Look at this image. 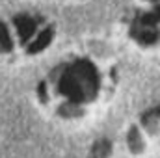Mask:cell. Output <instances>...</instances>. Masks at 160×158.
<instances>
[{
  "label": "cell",
  "mask_w": 160,
  "mask_h": 158,
  "mask_svg": "<svg viewBox=\"0 0 160 158\" xmlns=\"http://www.w3.org/2000/svg\"><path fill=\"white\" fill-rule=\"evenodd\" d=\"M58 89L75 104L93 101L99 91V73L95 65L88 60H77L67 65L62 71Z\"/></svg>",
  "instance_id": "6da1fadb"
},
{
  "label": "cell",
  "mask_w": 160,
  "mask_h": 158,
  "mask_svg": "<svg viewBox=\"0 0 160 158\" xmlns=\"http://www.w3.org/2000/svg\"><path fill=\"white\" fill-rule=\"evenodd\" d=\"M132 37L143 45H155L158 41V7L145 15H140L130 30Z\"/></svg>",
  "instance_id": "7a4b0ae2"
},
{
  "label": "cell",
  "mask_w": 160,
  "mask_h": 158,
  "mask_svg": "<svg viewBox=\"0 0 160 158\" xmlns=\"http://www.w3.org/2000/svg\"><path fill=\"white\" fill-rule=\"evenodd\" d=\"M13 22H15V26H17V32H19L21 43L26 45V43L30 41V37L34 36L36 28H38V21L32 19L30 15H17V17L13 19Z\"/></svg>",
  "instance_id": "3957f363"
},
{
  "label": "cell",
  "mask_w": 160,
  "mask_h": 158,
  "mask_svg": "<svg viewBox=\"0 0 160 158\" xmlns=\"http://www.w3.org/2000/svg\"><path fill=\"white\" fill-rule=\"evenodd\" d=\"M52 36H54V30L52 28L43 30L39 36H38V39L34 41L32 45H28V54H38L43 48H47L50 45V41H52Z\"/></svg>",
  "instance_id": "277c9868"
},
{
  "label": "cell",
  "mask_w": 160,
  "mask_h": 158,
  "mask_svg": "<svg viewBox=\"0 0 160 158\" xmlns=\"http://www.w3.org/2000/svg\"><path fill=\"white\" fill-rule=\"evenodd\" d=\"M158 114H160L158 106H155V108H151L149 112H145V114L142 116V123H143V126H145L151 134H157V132H158V125H160Z\"/></svg>",
  "instance_id": "5b68a950"
},
{
  "label": "cell",
  "mask_w": 160,
  "mask_h": 158,
  "mask_svg": "<svg viewBox=\"0 0 160 158\" xmlns=\"http://www.w3.org/2000/svg\"><path fill=\"white\" fill-rule=\"evenodd\" d=\"M127 143H128L130 151H132V153H136V155L143 151V140H142V136H140V132H138V128H136V126H132V128L128 130Z\"/></svg>",
  "instance_id": "8992f818"
},
{
  "label": "cell",
  "mask_w": 160,
  "mask_h": 158,
  "mask_svg": "<svg viewBox=\"0 0 160 158\" xmlns=\"http://www.w3.org/2000/svg\"><path fill=\"white\" fill-rule=\"evenodd\" d=\"M112 153V143L108 140H99L91 147V158H108Z\"/></svg>",
  "instance_id": "52a82bcc"
},
{
  "label": "cell",
  "mask_w": 160,
  "mask_h": 158,
  "mask_svg": "<svg viewBox=\"0 0 160 158\" xmlns=\"http://www.w3.org/2000/svg\"><path fill=\"white\" fill-rule=\"evenodd\" d=\"M11 48H13V41L9 37V32L6 24L0 22V52H11Z\"/></svg>",
  "instance_id": "ba28073f"
},
{
  "label": "cell",
  "mask_w": 160,
  "mask_h": 158,
  "mask_svg": "<svg viewBox=\"0 0 160 158\" xmlns=\"http://www.w3.org/2000/svg\"><path fill=\"white\" fill-rule=\"evenodd\" d=\"M80 114H82L80 106L75 104V102H71V101H67V102H63V104L60 106V116H62V117H77Z\"/></svg>",
  "instance_id": "9c48e42d"
},
{
  "label": "cell",
  "mask_w": 160,
  "mask_h": 158,
  "mask_svg": "<svg viewBox=\"0 0 160 158\" xmlns=\"http://www.w3.org/2000/svg\"><path fill=\"white\" fill-rule=\"evenodd\" d=\"M38 95H39L41 102H47V101H48V95H47V84H45V82H41L39 86H38Z\"/></svg>",
  "instance_id": "30bf717a"
},
{
  "label": "cell",
  "mask_w": 160,
  "mask_h": 158,
  "mask_svg": "<svg viewBox=\"0 0 160 158\" xmlns=\"http://www.w3.org/2000/svg\"><path fill=\"white\" fill-rule=\"evenodd\" d=\"M155 2H157V0H155Z\"/></svg>",
  "instance_id": "8fae6325"
}]
</instances>
